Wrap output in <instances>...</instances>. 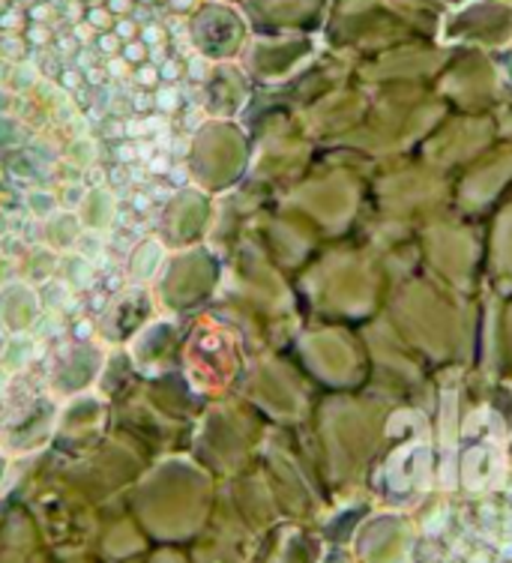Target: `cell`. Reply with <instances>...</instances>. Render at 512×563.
<instances>
[{
	"instance_id": "cell-4",
	"label": "cell",
	"mask_w": 512,
	"mask_h": 563,
	"mask_svg": "<svg viewBox=\"0 0 512 563\" xmlns=\"http://www.w3.org/2000/svg\"><path fill=\"white\" fill-rule=\"evenodd\" d=\"M27 207H31L33 217L45 219V222L55 217V213H60V201L52 192H31L27 196Z\"/></svg>"
},
{
	"instance_id": "cell-22",
	"label": "cell",
	"mask_w": 512,
	"mask_h": 563,
	"mask_svg": "<svg viewBox=\"0 0 512 563\" xmlns=\"http://www.w3.org/2000/svg\"><path fill=\"white\" fill-rule=\"evenodd\" d=\"M111 76H123V60H109Z\"/></svg>"
},
{
	"instance_id": "cell-21",
	"label": "cell",
	"mask_w": 512,
	"mask_h": 563,
	"mask_svg": "<svg viewBox=\"0 0 512 563\" xmlns=\"http://www.w3.org/2000/svg\"><path fill=\"white\" fill-rule=\"evenodd\" d=\"M132 31H135V27H132V22H121V24H118V33H121L123 40H130Z\"/></svg>"
},
{
	"instance_id": "cell-9",
	"label": "cell",
	"mask_w": 512,
	"mask_h": 563,
	"mask_svg": "<svg viewBox=\"0 0 512 563\" xmlns=\"http://www.w3.org/2000/svg\"><path fill=\"white\" fill-rule=\"evenodd\" d=\"M159 76H163L165 81H175V78L180 76V66H177V60H165V64L159 66Z\"/></svg>"
},
{
	"instance_id": "cell-6",
	"label": "cell",
	"mask_w": 512,
	"mask_h": 563,
	"mask_svg": "<svg viewBox=\"0 0 512 563\" xmlns=\"http://www.w3.org/2000/svg\"><path fill=\"white\" fill-rule=\"evenodd\" d=\"M88 189L85 186H66L64 189V210H76V207H85V201H88Z\"/></svg>"
},
{
	"instance_id": "cell-3",
	"label": "cell",
	"mask_w": 512,
	"mask_h": 563,
	"mask_svg": "<svg viewBox=\"0 0 512 563\" xmlns=\"http://www.w3.org/2000/svg\"><path fill=\"white\" fill-rule=\"evenodd\" d=\"M66 267V282L73 288H88L90 279H93V261L85 258V255H76L64 264Z\"/></svg>"
},
{
	"instance_id": "cell-23",
	"label": "cell",
	"mask_w": 512,
	"mask_h": 563,
	"mask_svg": "<svg viewBox=\"0 0 512 563\" xmlns=\"http://www.w3.org/2000/svg\"><path fill=\"white\" fill-rule=\"evenodd\" d=\"M15 22H19V19H15V12H7V15L0 19V24H3V27H15Z\"/></svg>"
},
{
	"instance_id": "cell-11",
	"label": "cell",
	"mask_w": 512,
	"mask_h": 563,
	"mask_svg": "<svg viewBox=\"0 0 512 563\" xmlns=\"http://www.w3.org/2000/svg\"><path fill=\"white\" fill-rule=\"evenodd\" d=\"M105 24H109V10L90 12V27H105Z\"/></svg>"
},
{
	"instance_id": "cell-25",
	"label": "cell",
	"mask_w": 512,
	"mask_h": 563,
	"mask_svg": "<svg viewBox=\"0 0 512 563\" xmlns=\"http://www.w3.org/2000/svg\"><path fill=\"white\" fill-rule=\"evenodd\" d=\"M3 354H7V336H3V330H0V363H3Z\"/></svg>"
},
{
	"instance_id": "cell-20",
	"label": "cell",
	"mask_w": 512,
	"mask_h": 563,
	"mask_svg": "<svg viewBox=\"0 0 512 563\" xmlns=\"http://www.w3.org/2000/svg\"><path fill=\"white\" fill-rule=\"evenodd\" d=\"M76 36H78V40H81V43L88 45L90 43V27H85V24H78Z\"/></svg>"
},
{
	"instance_id": "cell-8",
	"label": "cell",
	"mask_w": 512,
	"mask_h": 563,
	"mask_svg": "<svg viewBox=\"0 0 512 563\" xmlns=\"http://www.w3.org/2000/svg\"><path fill=\"white\" fill-rule=\"evenodd\" d=\"M208 60H204V57H192V64H189V78H204L208 76Z\"/></svg>"
},
{
	"instance_id": "cell-5",
	"label": "cell",
	"mask_w": 512,
	"mask_h": 563,
	"mask_svg": "<svg viewBox=\"0 0 512 563\" xmlns=\"http://www.w3.org/2000/svg\"><path fill=\"white\" fill-rule=\"evenodd\" d=\"M73 156H78L76 163L78 165H90V163H97V144H93V141L90 139H81V141H76V144H73Z\"/></svg>"
},
{
	"instance_id": "cell-24",
	"label": "cell",
	"mask_w": 512,
	"mask_h": 563,
	"mask_svg": "<svg viewBox=\"0 0 512 563\" xmlns=\"http://www.w3.org/2000/svg\"><path fill=\"white\" fill-rule=\"evenodd\" d=\"M111 10H118V12L130 10V0H111Z\"/></svg>"
},
{
	"instance_id": "cell-1",
	"label": "cell",
	"mask_w": 512,
	"mask_h": 563,
	"mask_svg": "<svg viewBox=\"0 0 512 563\" xmlns=\"http://www.w3.org/2000/svg\"><path fill=\"white\" fill-rule=\"evenodd\" d=\"M81 240V219L76 213H55V217L45 222V243L48 250H66V246H76Z\"/></svg>"
},
{
	"instance_id": "cell-15",
	"label": "cell",
	"mask_w": 512,
	"mask_h": 563,
	"mask_svg": "<svg viewBox=\"0 0 512 563\" xmlns=\"http://www.w3.org/2000/svg\"><path fill=\"white\" fill-rule=\"evenodd\" d=\"M48 15H52V7H43V3L33 7V19H36V22H45Z\"/></svg>"
},
{
	"instance_id": "cell-12",
	"label": "cell",
	"mask_w": 512,
	"mask_h": 563,
	"mask_svg": "<svg viewBox=\"0 0 512 563\" xmlns=\"http://www.w3.org/2000/svg\"><path fill=\"white\" fill-rule=\"evenodd\" d=\"M156 78H159V73H156V69H153V66H144L142 73H138V81H142V85H156Z\"/></svg>"
},
{
	"instance_id": "cell-27",
	"label": "cell",
	"mask_w": 512,
	"mask_h": 563,
	"mask_svg": "<svg viewBox=\"0 0 512 563\" xmlns=\"http://www.w3.org/2000/svg\"><path fill=\"white\" fill-rule=\"evenodd\" d=\"M144 3H151V0H144Z\"/></svg>"
},
{
	"instance_id": "cell-17",
	"label": "cell",
	"mask_w": 512,
	"mask_h": 563,
	"mask_svg": "<svg viewBox=\"0 0 512 563\" xmlns=\"http://www.w3.org/2000/svg\"><path fill=\"white\" fill-rule=\"evenodd\" d=\"M78 81H81V78H78V73H64V85H66V90H76Z\"/></svg>"
},
{
	"instance_id": "cell-18",
	"label": "cell",
	"mask_w": 512,
	"mask_h": 563,
	"mask_svg": "<svg viewBox=\"0 0 512 563\" xmlns=\"http://www.w3.org/2000/svg\"><path fill=\"white\" fill-rule=\"evenodd\" d=\"M31 40H33V43H36V45H43L45 40H48V31H43V27H33V31H31Z\"/></svg>"
},
{
	"instance_id": "cell-14",
	"label": "cell",
	"mask_w": 512,
	"mask_h": 563,
	"mask_svg": "<svg viewBox=\"0 0 512 563\" xmlns=\"http://www.w3.org/2000/svg\"><path fill=\"white\" fill-rule=\"evenodd\" d=\"M151 172L153 174L168 172V156H153V159H151Z\"/></svg>"
},
{
	"instance_id": "cell-2",
	"label": "cell",
	"mask_w": 512,
	"mask_h": 563,
	"mask_svg": "<svg viewBox=\"0 0 512 563\" xmlns=\"http://www.w3.org/2000/svg\"><path fill=\"white\" fill-rule=\"evenodd\" d=\"M159 261H163V250H159V243H153V240L142 243V246L135 250V255H132V261H130L132 282H147V279H151L153 271L159 267Z\"/></svg>"
},
{
	"instance_id": "cell-13",
	"label": "cell",
	"mask_w": 512,
	"mask_h": 563,
	"mask_svg": "<svg viewBox=\"0 0 512 563\" xmlns=\"http://www.w3.org/2000/svg\"><path fill=\"white\" fill-rule=\"evenodd\" d=\"M126 60H144V45L142 43L126 45Z\"/></svg>"
},
{
	"instance_id": "cell-19",
	"label": "cell",
	"mask_w": 512,
	"mask_h": 563,
	"mask_svg": "<svg viewBox=\"0 0 512 563\" xmlns=\"http://www.w3.org/2000/svg\"><path fill=\"white\" fill-rule=\"evenodd\" d=\"M118 156H121L123 163H132V159H135L138 153H135V147H121V151H118Z\"/></svg>"
},
{
	"instance_id": "cell-10",
	"label": "cell",
	"mask_w": 512,
	"mask_h": 563,
	"mask_svg": "<svg viewBox=\"0 0 512 563\" xmlns=\"http://www.w3.org/2000/svg\"><path fill=\"white\" fill-rule=\"evenodd\" d=\"M144 43L151 45V48H156V45L163 43V31H159L156 24H151V27H144Z\"/></svg>"
},
{
	"instance_id": "cell-16",
	"label": "cell",
	"mask_w": 512,
	"mask_h": 563,
	"mask_svg": "<svg viewBox=\"0 0 512 563\" xmlns=\"http://www.w3.org/2000/svg\"><path fill=\"white\" fill-rule=\"evenodd\" d=\"M99 48H102V52H118V40H114V36H102V40H99Z\"/></svg>"
},
{
	"instance_id": "cell-7",
	"label": "cell",
	"mask_w": 512,
	"mask_h": 563,
	"mask_svg": "<svg viewBox=\"0 0 512 563\" xmlns=\"http://www.w3.org/2000/svg\"><path fill=\"white\" fill-rule=\"evenodd\" d=\"M177 90L175 87H165V90H159V93H156V99H153V102H156V109H163V111H175L177 109Z\"/></svg>"
},
{
	"instance_id": "cell-26",
	"label": "cell",
	"mask_w": 512,
	"mask_h": 563,
	"mask_svg": "<svg viewBox=\"0 0 512 563\" xmlns=\"http://www.w3.org/2000/svg\"><path fill=\"white\" fill-rule=\"evenodd\" d=\"M171 3H175L177 10H186V7H189V3H192V0H171Z\"/></svg>"
}]
</instances>
